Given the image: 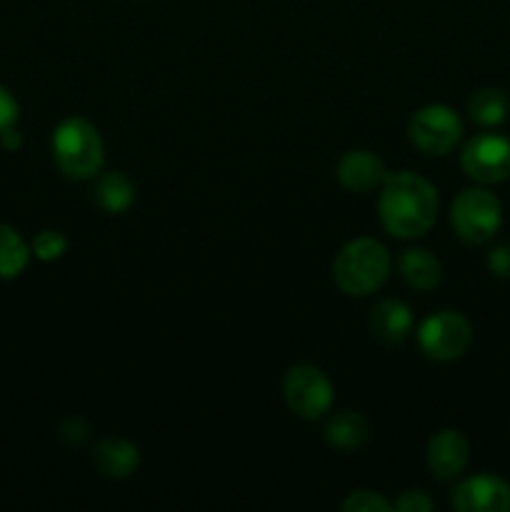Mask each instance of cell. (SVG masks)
I'll return each mask as SVG.
<instances>
[{
    "mask_svg": "<svg viewBox=\"0 0 510 512\" xmlns=\"http://www.w3.org/2000/svg\"><path fill=\"white\" fill-rule=\"evenodd\" d=\"M438 190L423 175L400 170L380 185L378 215L393 238H420L438 220Z\"/></svg>",
    "mask_w": 510,
    "mask_h": 512,
    "instance_id": "6da1fadb",
    "label": "cell"
},
{
    "mask_svg": "<svg viewBox=\"0 0 510 512\" xmlns=\"http://www.w3.org/2000/svg\"><path fill=\"white\" fill-rule=\"evenodd\" d=\"M390 255L373 238H355L340 248L333 260V280L345 295L365 298L388 280Z\"/></svg>",
    "mask_w": 510,
    "mask_h": 512,
    "instance_id": "7a4b0ae2",
    "label": "cell"
},
{
    "mask_svg": "<svg viewBox=\"0 0 510 512\" xmlns=\"http://www.w3.org/2000/svg\"><path fill=\"white\" fill-rule=\"evenodd\" d=\"M53 158L68 178H95L105 163V145L98 128L85 118L63 120L53 130Z\"/></svg>",
    "mask_w": 510,
    "mask_h": 512,
    "instance_id": "3957f363",
    "label": "cell"
},
{
    "mask_svg": "<svg viewBox=\"0 0 510 512\" xmlns=\"http://www.w3.org/2000/svg\"><path fill=\"white\" fill-rule=\"evenodd\" d=\"M450 223L463 243L483 245L503 223V205L488 188H465L450 208Z\"/></svg>",
    "mask_w": 510,
    "mask_h": 512,
    "instance_id": "277c9868",
    "label": "cell"
},
{
    "mask_svg": "<svg viewBox=\"0 0 510 512\" xmlns=\"http://www.w3.org/2000/svg\"><path fill=\"white\" fill-rule=\"evenodd\" d=\"M473 343V328L458 310H438L428 315L418 328V345L425 358L435 363H450L463 358Z\"/></svg>",
    "mask_w": 510,
    "mask_h": 512,
    "instance_id": "5b68a950",
    "label": "cell"
},
{
    "mask_svg": "<svg viewBox=\"0 0 510 512\" xmlns=\"http://www.w3.org/2000/svg\"><path fill=\"white\" fill-rule=\"evenodd\" d=\"M410 143L425 155H448L463 138V120L448 105H425L408 123Z\"/></svg>",
    "mask_w": 510,
    "mask_h": 512,
    "instance_id": "8992f818",
    "label": "cell"
},
{
    "mask_svg": "<svg viewBox=\"0 0 510 512\" xmlns=\"http://www.w3.org/2000/svg\"><path fill=\"white\" fill-rule=\"evenodd\" d=\"M283 395L288 408L305 420L325 415L333 405L335 390L328 375L315 365H293L285 373Z\"/></svg>",
    "mask_w": 510,
    "mask_h": 512,
    "instance_id": "52a82bcc",
    "label": "cell"
},
{
    "mask_svg": "<svg viewBox=\"0 0 510 512\" xmlns=\"http://www.w3.org/2000/svg\"><path fill=\"white\" fill-rule=\"evenodd\" d=\"M465 175L480 185H495L510 178V138L500 133H478L460 153Z\"/></svg>",
    "mask_w": 510,
    "mask_h": 512,
    "instance_id": "ba28073f",
    "label": "cell"
},
{
    "mask_svg": "<svg viewBox=\"0 0 510 512\" xmlns=\"http://www.w3.org/2000/svg\"><path fill=\"white\" fill-rule=\"evenodd\" d=\"M450 505L458 512H510V485L498 475H473L455 485Z\"/></svg>",
    "mask_w": 510,
    "mask_h": 512,
    "instance_id": "9c48e42d",
    "label": "cell"
},
{
    "mask_svg": "<svg viewBox=\"0 0 510 512\" xmlns=\"http://www.w3.org/2000/svg\"><path fill=\"white\" fill-rule=\"evenodd\" d=\"M468 458L470 445L458 430H440V433H435L428 443V453H425L430 473L438 480L458 478L465 470V465H468Z\"/></svg>",
    "mask_w": 510,
    "mask_h": 512,
    "instance_id": "30bf717a",
    "label": "cell"
},
{
    "mask_svg": "<svg viewBox=\"0 0 510 512\" xmlns=\"http://www.w3.org/2000/svg\"><path fill=\"white\" fill-rule=\"evenodd\" d=\"M340 185L353 193H370L373 188H380L388 178V168L383 160L370 150H348L343 158L338 160L335 168Z\"/></svg>",
    "mask_w": 510,
    "mask_h": 512,
    "instance_id": "8fae6325",
    "label": "cell"
},
{
    "mask_svg": "<svg viewBox=\"0 0 510 512\" xmlns=\"http://www.w3.org/2000/svg\"><path fill=\"white\" fill-rule=\"evenodd\" d=\"M370 330L375 338L388 345L403 343L413 330V313L403 300L385 298L370 313Z\"/></svg>",
    "mask_w": 510,
    "mask_h": 512,
    "instance_id": "7c38bea8",
    "label": "cell"
},
{
    "mask_svg": "<svg viewBox=\"0 0 510 512\" xmlns=\"http://www.w3.org/2000/svg\"><path fill=\"white\" fill-rule=\"evenodd\" d=\"M95 465L108 478H130L140 465V453L123 438H105L95 445Z\"/></svg>",
    "mask_w": 510,
    "mask_h": 512,
    "instance_id": "4fadbf2b",
    "label": "cell"
},
{
    "mask_svg": "<svg viewBox=\"0 0 510 512\" xmlns=\"http://www.w3.org/2000/svg\"><path fill=\"white\" fill-rule=\"evenodd\" d=\"M398 270L410 288L423 290V293L438 288L443 278V265L428 248L405 250L398 260Z\"/></svg>",
    "mask_w": 510,
    "mask_h": 512,
    "instance_id": "5bb4252c",
    "label": "cell"
},
{
    "mask_svg": "<svg viewBox=\"0 0 510 512\" xmlns=\"http://www.w3.org/2000/svg\"><path fill=\"white\" fill-rule=\"evenodd\" d=\"M325 440L333 448L353 453V450H360L370 440V425L360 413L345 410V413L333 415L328 420V425H325Z\"/></svg>",
    "mask_w": 510,
    "mask_h": 512,
    "instance_id": "9a60e30c",
    "label": "cell"
},
{
    "mask_svg": "<svg viewBox=\"0 0 510 512\" xmlns=\"http://www.w3.org/2000/svg\"><path fill=\"white\" fill-rule=\"evenodd\" d=\"M93 198L105 213H125L135 200V185L130 183L128 175L120 173V170L98 173Z\"/></svg>",
    "mask_w": 510,
    "mask_h": 512,
    "instance_id": "2e32d148",
    "label": "cell"
},
{
    "mask_svg": "<svg viewBox=\"0 0 510 512\" xmlns=\"http://www.w3.org/2000/svg\"><path fill=\"white\" fill-rule=\"evenodd\" d=\"M468 115L480 128H495L508 118V98L498 88L475 90L473 98L468 100Z\"/></svg>",
    "mask_w": 510,
    "mask_h": 512,
    "instance_id": "e0dca14e",
    "label": "cell"
},
{
    "mask_svg": "<svg viewBox=\"0 0 510 512\" xmlns=\"http://www.w3.org/2000/svg\"><path fill=\"white\" fill-rule=\"evenodd\" d=\"M30 258V248L10 225H0V278H18Z\"/></svg>",
    "mask_w": 510,
    "mask_h": 512,
    "instance_id": "ac0fdd59",
    "label": "cell"
},
{
    "mask_svg": "<svg viewBox=\"0 0 510 512\" xmlns=\"http://www.w3.org/2000/svg\"><path fill=\"white\" fill-rule=\"evenodd\" d=\"M65 248H68V240L58 230H43V233L35 235L33 240V253L35 258L43 260V263H53V260L63 258Z\"/></svg>",
    "mask_w": 510,
    "mask_h": 512,
    "instance_id": "d6986e66",
    "label": "cell"
},
{
    "mask_svg": "<svg viewBox=\"0 0 510 512\" xmlns=\"http://www.w3.org/2000/svg\"><path fill=\"white\" fill-rule=\"evenodd\" d=\"M343 510L345 512H390L393 510V505H390L383 495L375 493V490H355V493H350L348 498H345Z\"/></svg>",
    "mask_w": 510,
    "mask_h": 512,
    "instance_id": "ffe728a7",
    "label": "cell"
},
{
    "mask_svg": "<svg viewBox=\"0 0 510 512\" xmlns=\"http://www.w3.org/2000/svg\"><path fill=\"white\" fill-rule=\"evenodd\" d=\"M400 512H430L433 510V500L423 493V490H405L393 505Z\"/></svg>",
    "mask_w": 510,
    "mask_h": 512,
    "instance_id": "44dd1931",
    "label": "cell"
},
{
    "mask_svg": "<svg viewBox=\"0 0 510 512\" xmlns=\"http://www.w3.org/2000/svg\"><path fill=\"white\" fill-rule=\"evenodd\" d=\"M15 120H18V100L0 85V135L13 128Z\"/></svg>",
    "mask_w": 510,
    "mask_h": 512,
    "instance_id": "7402d4cb",
    "label": "cell"
},
{
    "mask_svg": "<svg viewBox=\"0 0 510 512\" xmlns=\"http://www.w3.org/2000/svg\"><path fill=\"white\" fill-rule=\"evenodd\" d=\"M488 268L495 278H510V245H498L490 250Z\"/></svg>",
    "mask_w": 510,
    "mask_h": 512,
    "instance_id": "603a6c76",
    "label": "cell"
},
{
    "mask_svg": "<svg viewBox=\"0 0 510 512\" xmlns=\"http://www.w3.org/2000/svg\"><path fill=\"white\" fill-rule=\"evenodd\" d=\"M0 140H3V145H5V148H8V150L20 148V133H18V130H15V125H13V128L5 130V133L0 135Z\"/></svg>",
    "mask_w": 510,
    "mask_h": 512,
    "instance_id": "cb8c5ba5",
    "label": "cell"
}]
</instances>
